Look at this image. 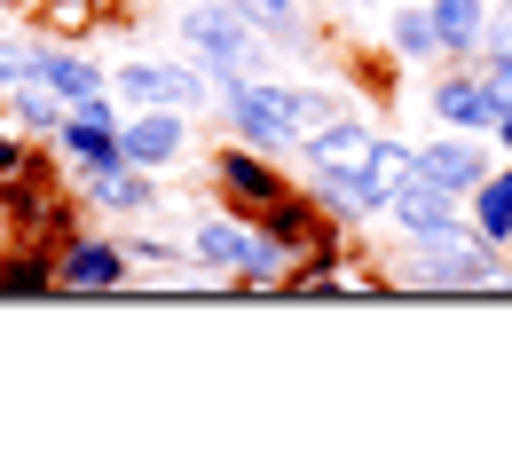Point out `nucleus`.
Returning <instances> with one entry per match:
<instances>
[{
  "label": "nucleus",
  "mask_w": 512,
  "mask_h": 457,
  "mask_svg": "<svg viewBox=\"0 0 512 457\" xmlns=\"http://www.w3.org/2000/svg\"><path fill=\"white\" fill-rule=\"evenodd\" d=\"M32 79H48L71 111H79V103H95V95H111V79L87 64V56H71V48H40V71H32Z\"/></svg>",
  "instance_id": "11"
},
{
  "label": "nucleus",
  "mask_w": 512,
  "mask_h": 457,
  "mask_svg": "<svg viewBox=\"0 0 512 457\" xmlns=\"http://www.w3.org/2000/svg\"><path fill=\"white\" fill-rule=\"evenodd\" d=\"M221 190L229 197H245V205H253V213H268V205H284V182H276V166H268V158H260L253 142H237V150H221Z\"/></svg>",
  "instance_id": "9"
},
{
  "label": "nucleus",
  "mask_w": 512,
  "mask_h": 457,
  "mask_svg": "<svg viewBox=\"0 0 512 457\" xmlns=\"http://www.w3.org/2000/svg\"><path fill=\"white\" fill-rule=\"evenodd\" d=\"M56 150H64L79 174H111V166H127V150H119V127H111V119H79V111H71L64 127H56Z\"/></svg>",
  "instance_id": "8"
},
{
  "label": "nucleus",
  "mask_w": 512,
  "mask_h": 457,
  "mask_svg": "<svg viewBox=\"0 0 512 457\" xmlns=\"http://www.w3.org/2000/svg\"><path fill=\"white\" fill-rule=\"evenodd\" d=\"M119 150H127V166H142V174H166L190 150V119L182 111H134V119H119Z\"/></svg>",
  "instance_id": "5"
},
{
  "label": "nucleus",
  "mask_w": 512,
  "mask_h": 457,
  "mask_svg": "<svg viewBox=\"0 0 512 457\" xmlns=\"http://www.w3.org/2000/svg\"><path fill=\"white\" fill-rule=\"evenodd\" d=\"M418 182H434V190H449V197H473L489 182V158H481L473 142H426V150H418Z\"/></svg>",
  "instance_id": "7"
},
{
  "label": "nucleus",
  "mask_w": 512,
  "mask_h": 457,
  "mask_svg": "<svg viewBox=\"0 0 512 457\" xmlns=\"http://www.w3.org/2000/svg\"><path fill=\"white\" fill-rule=\"evenodd\" d=\"M426 8H434V40H442V56H481L489 0H426Z\"/></svg>",
  "instance_id": "12"
},
{
  "label": "nucleus",
  "mask_w": 512,
  "mask_h": 457,
  "mask_svg": "<svg viewBox=\"0 0 512 457\" xmlns=\"http://www.w3.org/2000/svg\"><path fill=\"white\" fill-rule=\"evenodd\" d=\"M32 71H40V48H24V40L0 32V87H24Z\"/></svg>",
  "instance_id": "24"
},
{
  "label": "nucleus",
  "mask_w": 512,
  "mask_h": 457,
  "mask_svg": "<svg viewBox=\"0 0 512 457\" xmlns=\"http://www.w3.org/2000/svg\"><path fill=\"white\" fill-rule=\"evenodd\" d=\"M394 56H442V40H434V8H394Z\"/></svg>",
  "instance_id": "18"
},
{
  "label": "nucleus",
  "mask_w": 512,
  "mask_h": 457,
  "mask_svg": "<svg viewBox=\"0 0 512 457\" xmlns=\"http://www.w3.org/2000/svg\"><path fill=\"white\" fill-rule=\"evenodd\" d=\"M87 197L95 205H111V213H150V174L142 166H111V174H87Z\"/></svg>",
  "instance_id": "16"
},
{
  "label": "nucleus",
  "mask_w": 512,
  "mask_h": 457,
  "mask_svg": "<svg viewBox=\"0 0 512 457\" xmlns=\"http://www.w3.org/2000/svg\"><path fill=\"white\" fill-rule=\"evenodd\" d=\"M300 150H308V166H347V174H363L371 150H379V134L363 127V119H331V127H316Z\"/></svg>",
  "instance_id": "10"
},
{
  "label": "nucleus",
  "mask_w": 512,
  "mask_h": 457,
  "mask_svg": "<svg viewBox=\"0 0 512 457\" xmlns=\"http://www.w3.org/2000/svg\"><path fill=\"white\" fill-rule=\"evenodd\" d=\"M119 276H127V253L103 245V237H87V245H71V253H64V284H71V292H111Z\"/></svg>",
  "instance_id": "13"
},
{
  "label": "nucleus",
  "mask_w": 512,
  "mask_h": 457,
  "mask_svg": "<svg viewBox=\"0 0 512 457\" xmlns=\"http://www.w3.org/2000/svg\"><path fill=\"white\" fill-rule=\"evenodd\" d=\"M481 79H489L497 103H512V56H481Z\"/></svg>",
  "instance_id": "26"
},
{
  "label": "nucleus",
  "mask_w": 512,
  "mask_h": 457,
  "mask_svg": "<svg viewBox=\"0 0 512 457\" xmlns=\"http://www.w3.org/2000/svg\"><path fill=\"white\" fill-rule=\"evenodd\" d=\"M245 245H253V229H237V221H197V237H190V253L205 268H221V276L245 268Z\"/></svg>",
  "instance_id": "17"
},
{
  "label": "nucleus",
  "mask_w": 512,
  "mask_h": 457,
  "mask_svg": "<svg viewBox=\"0 0 512 457\" xmlns=\"http://www.w3.org/2000/svg\"><path fill=\"white\" fill-rule=\"evenodd\" d=\"M111 87L127 95L134 111H197L205 103V71H182V64H119L111 71Z\"/></svg>",
  "instance_id": "4"
},
{
  "label": "nucleus",
  "mask_w": 512,
  "mask_h": 457,
  "mask_svg": "<svg viewBox=\"0 0 512 457\" xmlns=\"http://www.w3.org/2000/svg\"><path fill=\"white\" fill-rule=\"evenodd\" d=\"M355 8H379V0H355Z\"/></svg>",
  "instance_id": "29"
},
{
  "label": "nucleus",
  "mask_w": 512,
  "mask_h": 457,
  "mask_svg": "<svg viewBox=\"0 0 512 457\" xmlns=\"http://www.w3.org/2000/svg\"><path fill=\"white\" fill-rule=\"evenodd\" d=\"M284 268H292V245H284L276 229H253V245H245V268H237V276L268 284V276H284Z\"/></svg>",
  "instance_id": "20"
},
{
  "label": "nucleus",
  "mask_w": 512,
  "mask_h": 457,
  "mask_svg": "<svg viewBox=\"0 0 512 457\" xmlns=\"http://www.w3.org/2000/svg\"><path fill=\"white\" fill-rule=\"evenodd\" d=\"M497 150H512V103L497 111Z\"/></svg>",
  "instance_id": "28"
},
{
  "label": "nucleus",
  "mask_w": 512,
  "mask_h": 457,
  "mask_svg": "<svg viewBox=\"0 0 512 457\" xmlns=\"http://www.w3.org/2000/svg\"><path fill=\"white\" fill-rule=\"evenodd\" d=\"M363 174H371V190H379V197H394L402 182H418V150H402V142H379Z\"/></svg>",
  "instance_id": "19"
},
{
  "label": "nucleus",
  "mask_w": 512,
  "mask_h": 457,
  "mask_svg": "<svg viewBox=\"0 0 512 457\" xmlns=\"http://www.w3.org/2000/svg\"><path fill=\"white\" fill-rule=\"evenodd\" d=\"M379 221H394L410 245H457V237H473V213H457V197L434 190V182H402L386 197Z\"/></svg>",
  "instance_id": "3"
},
{
  "label": "nucleus",
  "mask_w": 512,
  "mask_h": 457,
  "mask_svg": "<svg viewBox=\"0 0 512 457\" xmlns=\"http://www.w3.org/2000/svg\"><path fill=\"white\" fill-rule=\"evenodd\" d=\"M213 95H221V119L237 127V142H253V150H300L292 87H268L260 71H213Z\"/></svg>",
  "instance_id": "1"
},
{
  "label": "nucleus",
  "mask_w": 512,
  "mask_h": 457,
  "mask_svg": "<svg viewBox=\"0 0 512 457\" xmlns=\"http://www.w3.org/2000/svg\"><path fill=\"white\" fill-rule=\"evenodd\" d=\"M497 95H489V79L481 71H457V79H442L434 87V119L442 127H457V134H497Z\"/></svg>",
  "instance_id": "6"
},
{
  "label": "nucleus",
  "mask_w": 512,
  "mask_h": 457,
  "mask_svg": "<svg viewBox=\"0 0 512 457\" xmlns=\"http://www.w3.org/2000/svg\"><path fill=\"white\" fill-rule=\"evenodd\" d=\"M316 197H323V205H339V213H355V221L386 213V197L371 190V174H347V166H316Z\"/></svg>",
  "instance_id": "15"
},
{
  "label": "nucleus",
  "mask_w": 512,
  "mask_h": 457,
  "mask_svg": "<svg viewBox=\"0 0 512 457\" xmlns=\"http://www.w3.org/2000/svg\"><path fill=\"white\" fill-rule=\"evenodd\" d=\"M481 56H512V0L489 8V32H481Z\"/></svg>",
  "instance_id": "25"
},
{
  "label": "nucleus",
  "mask_w": 512,
  "mask_h": 457,
  "mask_svg": "<svg viewBox=\"0 0 512 457\" xmlns=\"http://www.w3.org/2000/svg\"><path fill=\"white\" fill-rule=\"evenodd\" d=\"M237 8L260 32H276V40H300V16H308V0H237Z\"/></svg>",
  "instance_id": "21"
},
{
  "label": "nucleus",
  "mask_w": 512,
  "mask_h": 457,
  "mask_svg": "<svg viewBox=\"0 0 512 457\" xmlns=\"http://www.w3.org/2000/svg\"><path fill=\"white\" fill-rule=\"evenodd\" d=\"M64 268H48V261H0V292H48Z\"/></svg>",
  "instance_id": "22"
},
{
  "label": "nucleus",
  "mask_w": 512,
  "mask_h": 457,
  "mask_svg": "<svg viewBox=\"0 0 512 457\" xmlns=\"http://www.w3.org/2000/svg\"><path fill=\"white\" fill-rule=\"evenodd\" d=\"M292 111H300V142H308L316 127H331V119H339V103H331L323 87H292Z\"/></svg>",
  "instance_id": "23"
},
{
  "label": "nucleus",
  "mask_w": 512,
  "mask_h": 457,
  "mask_svg": "<svg viewBox=\"0 0 512 457\" xmlns=\"http://www.w3.org/2000/svg\"><path fill=\"white\" fill-rule=\"evenodd\" d=\"M174 32L205 56V71H260V24L237 0H182Z\"/></svg>",
  "instance_id": "2"
},
{
  "label": "nucleus",
  "mask_w": 512,
  "mask_h": 457,
  "mask_svg": "<svg viewBox=\"0 0 512 457\" xmlns=\"http://www.w3.org/2000/svg\"><path fill=\"white\" fill-rule=\"evenodd\" d=\"M0 174H24V150H16L8 134H0Z\"/></svg>",
  "instance_id": "27"
},
{
  "label": "nucleus",
  "mask_w": 512,
  "mask_h": 457,
  "mask_svg": "<svg viewBox=\"0 0 512 457\" xmlns=\"http://www.w3.org/2000/svg\"><path fill=\"white\" fill-rule=\"evenodd\" d=\"M465 205H473V229L489 245H512V166H489V182L465 197Z\"/></svg>",
  "instance_id": "14"
}]
</instances>
